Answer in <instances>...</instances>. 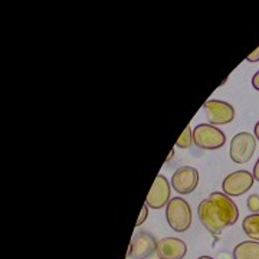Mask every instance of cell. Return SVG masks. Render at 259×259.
Masks as SVG:
<instances>
[{
  "mask_svg": "<svg viewBox=\"0 0 259 259\" xmlns=\"http://www.w3.org/2000/svg\"><path fill=\"white\" fill-rule=\"evenodd\" d=\"M199 219L207 231L213 235L222 233L239 219V210L229 196L213 192L207 199L200 202L197 207Z\"/></svg>",
  "mask_w": 259,
  "mask_h": 259,
  "instance_id": "6da1fadb",
  "label": "cell"
},
{
  "mask_svg": "<svg viewBox=\"0 0 259 259\" xmlns=\"http://www.w3.org/2000/svg\"><path fill=\"white\" fill-rule=\"evenodd\" d=\"M166 218L173 231L186 232L192 225L190 204L182 197H173L166 206Z\"/></svg>",
  "mask_w": 259,
  "mask_h": 259,
  "instance_id": "7a4b0ae2",
  "label": "cell"
},
{
  "mask_svg": "<svg viewBox=\"0 0 259 259\" xmlns=\"http://www.w3.org/2000/svg\"><path fill=\"white\" fill-rule=\"evenodd\" d=\"M255 150H256V137L248 131H242L233 136L229 148V156L233 163L245 164L252 158Z\"/></svg>",
  "mask_w": 259,
  "mask_h": 259,
  "instance_id": "3957f363",
  "label": "cell"
},
{
  "mask_svg": "<svg viewBox=\"0 0 259 259\" xmlns=\"http://www.w3.org/2000/svg\"><path fill=\"white\" fill-rule=\"evenodd\" d=\"M193 143L203 150H218L225 146L226 136L222 130L212 124H199L193 130Z\"/></svg>",
  "mask_w": 259,
  "mask_h": 259,
  "instance_id": "277c9868",
  "label": "cell"
},
{
  "mask_svg": "<svg viewBox=\"0 0 259 259\" xmlns=\"http://www.w3.org/2000/svg\"><path fill=\"white\" fill-rule=\"evenodd\" d=\"M253 180L255 177L252 173L246 171V170H238L233 171L229 176L225 177L222 183L223 193L229 197H235V196H242L243 193L249 192L250 187L253 186Z\"/></svg>",
  "mask_w": 259,
  "mask_h": 259,
  "instance_id": "5b68a950",
  "label": "cell"
},
{
  "mask_svg": "<svg viewBox=\"0 0 259 259\" xmlns=\"http://www.w3.org/2000/svg\"><path fill=\"white\" fill-rule=\"evenodd\" d=\"M203 110L209 124L212 125H225L229 124L235 118V108L229 102L221 100H209L204 102Z\"/></svg>",
  "mask_w": 259,
  "mask_h": 259,
  "instance_id": "8992f818",
  "label": "cell"
},
{
  "mask_svg": "<svg viewBox=\"0 0 259 259\" xmlns=\"http://www.w3.org/2000/svg\"><path fill=\"white\" fill-rule=\"evenodd\" d=\"M199 185V171L190 166L179 167L173 173L171 186L179 194H190Z\"/></svg>",
  "mask_w": 259,
  "mask_h": 259,
  "instance_id": "52a82bcc",
  "label": "cell"
},
{
  "mask_svg": "<svg viewBox=\"0 0 259 259\" xmlns=\"http://www.w3.org/2000/svg\"><path fill=\"white\" fill-rule=\"evenodd\" d=\"M170 194H171V186L168 180L163 175H158L146 197V204L151 209H161L171 200Z\"/></svg>",
  "mask_w": 259,
  "mask_h": 259,
  "instance_id": "ba28073f",
  "label": "cell"
},
{
  "mask_svg": "<svg viewBox=\"0 0 259 259\" xmlns=\"http://www.w3.org/2000/svg\"><path fill=\"white\" fill-rule=\"evenodd\" d=\"M156 249H157V242L153 238V235L147 232H140L130 243L127 256L131 259H147L153 253H156Z\"/></svg>",
  "mask_w": 259,
  "mask_h": 259,
  "instance_id": "9c48e42d",
  "label": "cell"
},
{
  "mask_svg": "<svg viewBox=\"0 0 259 259\" xmlns=\"http://www.w3.org/2000/svg\"><path fill=\"white\" fill-rule=\"evenodd\" d=\"M187 253V245L179 238H164L157 242L156 255L158 259H183Z\"/></svg>",
  "mask_w": 259,
  "mask_h": 259,
  "instance_id": "30bf717a",
  "label": "cell"
},
{
  "mask_svg": "<svg viewBox=\"0 0 259 259\" xmlns=\"http://www.w3.org/2000/svg\"><path fill=\"white\" fill-rule=\"evenodd\" d=\"M233 259H259V242L245 241L235 246Z\"/></svg>",
  "mask_w": 259,
  "mask_h": 259,
  "instance_id": "8fae6325",
  "label": "cell"
},
{
  "mask_svg": "<svg viewBox=\"0 0 259 259\" xmlns=\"http://www.w3.org/2000/svg\"><path fill=\"white\" fill-rule=\"evenodd\" d=\"M242 228L249 239L259 242V213L246 216L242 222Z\"/></svg>",
  "mask_w": 259,
  "mask_h": 259,
  "instance_id": "7c38bea8",
  "label": "cell"
},
{
  "mask_svg": "<svg viewBox=\"0 0 259 259\" xmlns=\"http://www.w3.org/2000/svg\"><path fill=\"white\" fill-rule=\"evenodd\" d=\"M193 143V130L190 128V125H187L185 131L182 133V136L177 139L176 146L180 148H189Z\"/></svg>",
  "mask_w": 259,
  "mask_h": 259,
  "instance_id": "4fadbf2b",
  "label": "cell"
},
{
  "mask_svg": "<svg viewBox=\"0 0 259 259\" xmlns=\"http://www.w3.org/2000/svg\"><path fill=\"white\" fill-rule=\"evenodd\" d=\"M246 204H248V209L252 214L259 213V194H250L246 200Z\"/></svg>",
  "mask_w": 259,
  "mask_h": 259,
  "instance_id": "5bb4252c",
  "label": "cell"
},
{
  "mask_svg": "<svg viewBox=\"0 0 259 259\" xmlns=\"http://www.w3.org/2000/svg\"><path fill=\"white\" fill-rule=\"evenodd\" d=\"M147 216H148V206L147 204H144V206H143V209H141V213H140L139 219H137L136 226H137V228H139V226H141L143 223L147 221Z\"/></svg>",
  "mask_w": 259,
  "mask_h": 259,
  "instance_id": "9a60e30c",
  "label": "cell"
},
{
  "mask_svg": "<svg viewBox=\"0 0 259 259\" xmlns=\"http://www.w3.org/2000/svg\"><path fill=\"white\" fill-rule=\"evenodd\" d=\"M246 61L248 62H258L259 61V47L250 54V55H248V58H246Z\"/></svg>",
  "mask_w": 259,
  "mask_h": 259,
  "instance_id": "2e32d148",
  "label": "cell"
},
{
  "mask_svg": "<svg viewBox=\"0 0 259 259\" xmlns=\"http://www.w3.org/2000/svg\"><path fill=\"white\" fill-rule=\"evenodd\" d=\"M252 85H253V88H255L256 91H259V71L253 75V78H252Z\"/></svg>",
  "mask_w": 259,
  "mask_h": 259,
  "instance_id": "e0dca14e",
  "label": "cell"
},
{
  "mask_svg": "<svg viewBox=\"0 0 259 259\" xmlns=\"http://www.w3.org/2000/svg\"><path fill=\"white\" fill-rule=\"evenodd\" d=\"M253 177H255V180L256 182H259V158H258V161H256V164H255V167H253Z\"/></svg>",
  "mask_w": 259,
  "mask_h": 259,
  "instance_id": "ac0fdd59",
  "label": "cell"
},
{
  "mask_svg": "<svg viewBox=\"0 0 259 259\" xmlns=\"http://www.w3.org/2000/svg\"><path fill=\"white\" fill-rule=\"evenodd\" d=\"M253 131H255V137L259 140V121L255 124V130Z\"/></svg>",
  "mask_w": 259,
  "mask_h": 259,
  "instance_id": "d6986e66",
  "label": "cell"
},
{
  "mask_svg": "<svg viewBox=\"0 0 259 259\" xmlns=\"http://www.w3.org/2000/svg\"><path fill=\"white\" fill-rule=\"evenodd\" d=\"M173 157H175V151L171 150V151H170V156H168V158L166 160V163H168V161H170V160H171Z\"/></svg>",
  "mask_w": 259,
  "mask_h": 259,
  "instance_id": "ffe728a7",
  "label": "cell"
},
{
  "mask_svg": "<svg viewBox=\"0 0 259 259\" xmlns=\"http://www.w3.org/2000/svg\"><path fill=\"white\" fill-rule=\"evenodd\" d=\"M197 259H213L212 256H200V258H197Z\"/></svg>",
  "mask_w": 259,
  "mask_h": 259,
  "instance_id": "44dd1931",
  "label": "cell"
}]
</instances>
